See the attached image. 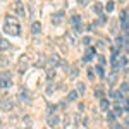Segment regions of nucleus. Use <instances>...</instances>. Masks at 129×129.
I'll return each instance as SVG.
<instances>
[{
	"mask_svg": "<svg viewBox=\"0 0 129 129\" xmlns=\"http://www.w3.org/2000/svg\"><path fill=\"white\" fill-rule=\"evenodd\" d=\"M3 31H5V34L17 36V34L21 33L19 21H17L14 16H5V19H3Z\"/></svg>",
	"mask_w": 129,
	"mask_h": 129,
	"instance_id": "obj_1",
	"label": "nucleus"
},
{
	"mask_svg": "<svg viewBox=\"0 0 129 129\" xmlns=\"http://www.w3.org/2000/svg\"><path fill=\"white\" fill-rule=\"evenodd\" d=\"M14 108V100L10 97H2L0 98V110L2 112H10Z\"/></svg>",
	"mask_w": 129,
	"mask_h": 129,
	"instance_id": "obj_2",
	"label": "nucleus"
},
{
	"mask_svg": "<svg viewBox=\"0 0 129 129\" xmlns=\"http://www.w3.org/2000/svg\"><path fill=\"white\" fill-rule=\"evenodd\" d=\"M31 64V59H29V55L28 53H23L21 57H19V65H17V69H19V72H24L28 67Z\"/></svg>",
	"mask_w": 129,
	"mask_h": 129,
	"instance_id": "obj_3",
	"label": "nucleus"
},
{
	"mask_svg": "<svg viewBox=\"0 0 129 129\" xmlns=\"http://www.w3.org/2000/svg\"><path fill=\"white\" fill-rule=\"evenodd\" d=\"M12 9H14V12H16L19 17H24V16H26V12H24V3H23V2L16 0V2L12 3Z\"/></svg>",
	"mask_w": 129,
	"mask_h": 129,
	"instance_id": "obj_4",
	"label": "nucleus"
},
{
	"mask_svg": "<svg viewBox=\"0 0 129 129\" xmlns=\"http://www.w3.org/2000/svg\"><path fill=\"white\" fill-rule=\"evenodd\" d=\"M10 84H12V81H10V74H9V72L2 74V76H0V88L5 90V88H10Z\"/></svg>",
	"mask_w": 129,
	"mask_h": 129,
	"instance_id": "obj_5",
	"label": "nucleus"
},
{
	"mask_svg": "<svg viewBox=\"0 0 129 129\" xmlns=\"http://www.w3.org/2000/svg\"><path fill=\"white\" fill-rule=\"evenodd\" d=\"M121 24H122L124 29H128V24H129V10L128 9H124L121 12Z\"/></svg>",
	"mask_w": 129,
	"mask_h": 129,
	"instance_id": "obj_6",
	"label": "nucleus"
},
{
	"mask_svg": "<svg viewBox=\"0 0 129 129\" xmlns=\"http://www.w3.org/2000/svg\"><path fill=\"white\" fill-rule=\"evenodd\" d=\"M97 53H95V48H91V47H88L86 48V52H84V55H83V60L84 62H90V60H93V57H95Z\"/></svg>",
	"mask_w": 129,
	"mask_h": 129,
	"instance_id": "obj_7",
	"label": "nucleus"
},
{
	"mask_svg": "<svg viewBox=\"0 0 129 129\" xmlns=\"http://www.w3.org/2000/svg\"><path fill=\"white\" fill-rule=\"evenodd\" d=\"M59 121H60V117H59V115H55V114L48 115V119H47L48 126H52V128H57V126H59Z\"/></svg>",
	"mask_w": 129,
	"mask_h": 129,
	"instance_id": "obj_8",
	"label": "nucleus"
},
{
	"mask_svg": "<svg viewBox=\"0 0 129 129\" xmlns=\"http://www.w3.org/2000/svg\"><path fill=\"white\" fill-rule=\"evenodd\" d=\"M59 64H60V57H59V55H50V57H48V69H50V67L53 69L55 65H59Z\"/></svg>",
	"mask_w": 129,
	"mask_h": 129,
	"instance_id": "obj_9",
	"label": "nucleus"
},
{
	"mask_svg": "<svg viewBox=\"0 0 129 129\" xmlns=\"http://www.w3.org/2000/svg\"><path fill=\"white\" fill-rule=\"evenodd\" d=\"M31 33H34V34L41 33V23L40 21H33L31 23Z\"/></svg>",
	"mask_w": 129,
	"mask_h": 129,
	"instance_id": "obj_10",
	"label": "nucleus"
},
{
	"mask_svg": "<svg viewBox=\"0 0 129 129\" xmlns=\"http://www.w3.org/2000/svg\"><path fill=\"white\" fill-rule=\"evenodd\" d=\"M19 97L23 98V100H24L26 103H29V102H31V93H29V91H28L26 88H24V90H21V93H19Z\"/></svg>",
	"mask_w": 129,
	"mask_h": 129,
	"instance_id": "obj_11",
	"label": "nucleus"
},
{
	"mask_svg": "<svg viewBox=\"0 0 129 129\" xmlns=\"http://www.w3.org/2000/svg\"><path fill=\"white\" fill-rule=\"evenodd\" d=\"M62 17H64V12H62V10H60V12H55V14L52 16V23H53V24L57 26V24H59V23L62 21Z\"/></svg>",
	"mask_w": 129,
	"mask_h": 129,
	"instance_id": "obj_12",
	"label": "nucleus"
},
{
	"mask_svg": "<svg viewBox=\"0 0 129 129\" xmlns=\"http://www.w3.org/2000/svg\"><path fill=\"white\" fill-rule=\"evenodd\" d=\"M72 24H74V28L76 29H81V16L79 14H76V16H72Z\"/></svg>",
	"mask_w": 129,
	"mask_h": 129,
	"instance_id": "obj_13",
	"label": "nucleus"
},
{
	"mask_svg": "<svg viewBox=\"0 0 129 129\" xmlns=\"http://www.w3.org/2000/svg\"><path fill=\"white\" fill-rule=\"evenodd\" d=\"M55 76H57L55 69H52V67H50V69H47V81H50V83H52V81L55 79Z\"/></svg>",
	"mask_w": 129,
	"mask_h": 129,
	"instance_id": "obj_14",
	"label": "nucleus"
},
{
	"mask_svg": "<svg viewBox=\"0 0 129 129\" xmlns=\"http://www.w3.org/2000/svg\"><path fill=\"white\" fill-rule=\"evenodd\" d=\"M112 112L115 114V117H119V115L122 114V105H121L119 102H115V103H114V108H112Z\"/></svg>",
	"mask_w": 129,
	"mask_h": 129,
	"instance_id": "obj_15",
	"label": "nucleus"
},
{
	"mask_svg": "<svg viewBox=\"0 0 129 129\" xmlns=\"http://www.w3.org/2000/svg\"><path fill=\"white\" fill-rule=\"evenodd\" d=\"M108 107H110L108 100H107V98H102V100H100V108H102V112H107Z\"/></svg>",
	"mask_w": 129,
	"mask_h": 129,
	"instance_id": "obj_16",
	"label": "nucleus"
},
{
	"mask_svg": "<svg viewBox=\"0 0 129 129\" xmlns=\"http://www.w3.org/2000/svg\"><path fill=\"white\" fill-rule=\"evenodd\" d=\"M77 74H79V69L77 67H69V77L71 79H76Z\"/></svg>",
	"mask_w": 129,
	"mask_h": 129,
	"instance_id": "obj_17",
	"label": "nucleus"
},
{
	"mask_svg": "<svg viewBox=\"0 0 129 129\" xmlns=\"http://www.w3.org/2000/svg\"><path fill=\"white\" fill-rule=\"evenodd\" d=\"M119 91H121V95H122V97H126V95H128V91H129V83H122Z\"/></svg>",
	"mask_w": 129,
	"mask_h": 129,
	"instance_id": "obj_18",
	"label": "nucleus"
},
{
	"mask_svg": "<svg viewBox=\"0 0 129 129\" xmlns=\"http://www.w3.org/2000/svg\"><path fill=\"white\" fill-rule=\"evenodd\" d=\"M77 97H79V93H77L76 90H72V91H69V95H67V100H69V102H74V100H77Z\"/></svg>",
	"mask_w": 129,
	"mask_h": 129,
	"instance_id": "obj_19",
	"label": "nucleus"
},
{
	"mask_svg": "<svg viewBox=\"0 0 129 129\" xmlns=\"http://www.w3.org/2000/svg\"><path fill=\"white\" fill-rule=\"evenodd\" d=\"M9 47H10V43H9L7 40H3V38H0V50L3 52V50H7Z\"/></svg>",
	"mask_w": 129,
	"mask_h": 129,
	"instance_id": "obj_20",
	"label": "nucleus"
},
{
	"mask_svg": "<svg viewBox=\"0 0 129 129\" xmlns=\"http://www.w3.org/2000/svg\"><path fill=\"white\" fill-rule=\"evenodd\" d=\"M105 9H107V12H112V10L115 9V2H114V0H108L107 5H105Z\"/></svg>",
	"mask_w": 129,
	"mask_h": 129,
	"instance_id": "obj_21",
	"label": "nucleus"
},
{
	"mask_svg": "<svg viewBox=\"0 0 129 129\" xmlns=\"http://www.w3.org/2000/svg\"><path fill=\"white\" fill-rule=\"evenodd\" d=\"M119 103H121V105H122V110H129V98H122V100H121V102H119Z\"/></svg>",
	"mask_w": 129,
	"mask_h": 129,
	"instance_id": "obj_22",
	"label": "nucleus"
},
{
	"mask_svg": "<svg viewBox=\"0 0 129 129\" xmlns=\"http://www.w3.org/2000/svg\"><path fill=\"white\" fill-rule=\"evenodd\" d=\"M93 9H95V12H97V14H102V10H103V5H102L100 2H97V3L93 5Z\"/></svg>",
	"mask_w": 129,
	"mask_h": 129,
	"instance_id": "obj_23",
	"label": "nucleus"
},
{
	"mask_svg": "<svg viewBox=\"0 0 129 129\" xmlns=\"http://www.w3.org/2000/svg\"><path fill=\"white\" fill-rule=\"evenodd\" d=\"M95 71H97V74L100 76V77H103V76H105V71H103V65H97V69H95Z\"/></svg>",
	"mask_w": 129,
	"mask_h": 129,
	"instance_id": "obj_24",
	"label": "nucleus"
},
{
	"mask_svg": "<svg viewBox=\"0 0 129 129\" xmlns=\"http://www.w3.org/2000/svg\"><path fill=\"white\" fill-rule=\"evenodd\" d=\"M84 90H86V88H84L83 83H77V84H76V91H77V93H84Z\"/></svg>",
	"mask_w": 129,
	"mask_h": 129,
	"instance_id": "obj_25",
	"label": "nucleus"
},
{
	"mask_svg": "<svg viewBox=\"0 0 129 129\" xmlns=\"http://www.w3.org/2000/svg\"><path fill=\"white\" fill-rule=\"evenodd\" d=\"M55 90H57V86H55V84H50V86L47 88V95H53Z\"/></svg>",
	"mask_w": 129,
	"mask_h": 129,
	"instance_id": "obj_26",
	"label": "nucleus"
},
{
	"mask_svg": "<svg viewBox=\"0 0 129 129\" xmlns=\"http://www.w3.org/2000/svg\"><path fill=\"white\" fill-rule=\"evenodd\" d=\"M7 64H9V59L2 55V57H0V67H5V65H7Z\"/></svg>",
	"mask_w": 129,
	"mask_h": 129,
	"instance_id": "obj_27",
	"label": "nucleus"
},
{
	"mask_svg": "<svg viewBox=\"0 0 129 129\" xmlns=\"http://www.w3.org/2000/svg\"><path fill=\"white\" fill-rule=\"evenodd\" d=\"M55 108H57V105H52V103H50V105H47V110H48V114H50V115L55 112Z\"/></svg>",
	"mask_w": 129,
	"mask_h": 129,
	"instance_id": "obj_28",
	"label": "nucleus"
},
{
	"mask_svg": "<svg viewBox=\"0 0 129 129\" xmlns=\"http://www.w3.org/2000/svg\"><path fill=\"white\" fill-rule=\"evenodd\" d=\"M67 38H69V43H71V45H76V41H77V40H76V34H74V36H72V34H67Z\"/></svg>",
	"mask_w": 129,
	"mask_h": 129,
	"instance_id": "obj_29",
	"label": "nucleus"
},
{
	"mask_svg": "<svg viewBox=\"0 0 129 129\" xmlns=\"http://www.w3.org/2000/svg\"><path fill=\"white\" fill-rule=\"evenodd\" d=\"M115 79H117V74H115V72H114V74H110V76H108V84H114V81H115Z\"/></svg>",
	"mask_w": 129,
	"mask_h": 129,
	"instance_id": "obj_30",
	"label": "nucleus"
},
{
	"mask_svg": "<svg viewBox=\"0 0 129 129\" xmlns=\"http://www.w3.org/2000/svg\"><path fill=\"white\" fill-rule=\"evenodd\" d=\"M95 95H97L98 98H103V90H100V88H97V90H95Z\"/></svg>",
	"mask_w": 129,
	"mask_h": 129,
	"instance_id": "obj_31",
	"label": "nucleus"
},
{
	"mask_svg": "<svg viewBox=\"0 0 129 129\" xmlns=\"http://www.w3.org/2000/svg\"><path fill=\"white\" fill-rule=\"evenodd\" d=\"M108 121H110V122L115 121V114H114V112H108Z\"/></svg>",
	"mask_w": 129,
	"mask_h": 129,
	"instance_id": "obj_32",
	"label": "nucleus"
},
{
	"mask_svg": "<svg viewBox=\"0 0 129 129\" xmlns=\"http://www.w3.org/2000/svg\"><path fill=\"white\" fill-rule=\"evenodd\" d=\"M83 43H84V45H86V47H88V45H90V43H91V38H90V36H86V38H84V40H83Z\"/></svg>",
	"mask_w": 129,
	"mask_h": 129,
	"instance_id": "obj_33",
	"label": "nucleus"
},
{
	"mask_svg": "<svg viewBox=\"0 0 129 129\" xmlns=\"http://www.w3.org/2000/svg\"><path fill=\"white\" fill-rule=\"evenodd\" d=\"M98 62H100V65H103L105 64V57L103 55H98Z\"/></svg>",
	"mask_w": 129,
	"mask_h": 129,
	"instance_id": "obj_34",
	"label": "nucleus"
},
{
	"mask_svg": "<svg viewBox=\"0 0 129 129\" xmlns=\"http://www.w3.org/2000/svg\"><path fill=\"white\" fill-rule=\"evenodd\" d=\"M93 76H95V74H93V71L90 69V71H88V77H90V79H93Z\"/></svg>",
	"mask_w": 129,
	"mask_h": 129,
	"instance_id": "obj_35",
	"label": "nucleus"
},
{
	"mask_svg": "<svg viewBox=\"0 0 129 129\" xmlns=\"http://www.w3.org/2000/svg\"><path fill=\"white\" fill-rule=\"evenodd\" d=\"M112 129H124V128H122L121 124H114V126H112Z\"/></svg>",
	"mask_w": 129,
	"mask_h": 129,
	"instance_id": "obj_36",
	"label": "nucleus"
},
{
	"mask_svg": "<svg viewBox=\"0 0 129 129\" xmlns=\"http://www.w3.org/2000/svg\"><path fill=\"white\" fill-rule=\"evenodd\" d=\"M77 2H79L81 5H86V3H88V0H77Z\"/></svg>",
	"mask_w": 129,
	"mask_h": 129,
	"instance_id": "obj_37",
	"label": "nucleus"
},
{
	"mask_svg": "<svg viewBox=\"0 0 129 129\" xmlns=\"http://www.w3.org/2000/svg\"><path fill=\"white\" fill-rule=\"evenodd\" d=\"M126 124H128V126H129V117H128V121H126Z\"/></svg>",
	"mask_w": 129,
	"mask_h": 129,
	"instance_id": "obj_38",
	"label": "nucleus"
},
{
	"mask_svg": "<svg viewBox=\"0 0 129 129\" xmlns=\"http://www.w3.org/2000/svg\"><path fill=\"white\" fill-rule=\"evenodd\" d=\"M121 2H126V0H121Z\"/></svg>",
	"mask_w": 129,
	"mask_h": 129,
	"instance_id": "obj_39",
	"label": "nucleus"
}]
</instances>
